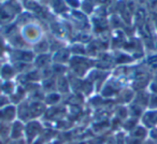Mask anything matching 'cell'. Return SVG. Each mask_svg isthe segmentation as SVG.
Segmentation results:
<instances>
[{
    "label": "cell",
    "mask_w": 157,
    "mask_h": 144,
    "mask_svg": "<svg viewBox=\"0 0 157 144\" xmlns=\"http://www.w3.org/2000/svg\"><path fill=\"white\" fill-rule=\"evenodd\" d=\"M42 29L36 23H27L26 25H23L21 29V36L24 39V41L28 44H36L42 40Z\"/></svg>",
    "instance_id": "obj_1"
},
{
    "label": "cell",
    "mask_w": 157,
    "mask_h": 144,
    "mask_svg": "<svg viewBox=\"0 0 157 144\" xmlns=\"http://www.w3.org/2000/svg\"><path fill=\"white\" fill-rule=\"evenodd\" d=\"M41 131H42V126L39 122L33 119V120H30V122L27 123L26 126H25L24 135H25V137H26L28 143L35 141V140L39 137Z\"/></svg>",
    "instance_id": "obj_2"
},
{
    "label": "cell",
    "mask_w": 157,
    "mask_h": 144,
    "mask_svg": "<svg viewBox=\"0 0 157 144\" xmlns=\"http://www.w3.org/2000/svg\"><path fill=\"white\" fill-rule=\"evenodd\" d=\"M11 57L16 63H31L35 60V53L31 50H14L11 53Z\"/></svg>",
    "instance_id": "obj_3"
},
{
    "label": "cell",
    "mask_w": 157,
    "mask_h": 144,
    "mask_svg": "<svg viewBox=\"0 0 157 144\" xmlns=\"http://www.w3.org/2000/svg\"><path fill=\"white\" fill-rule=\"evenodd\" d=\"M142 124L146 129L155 128L157 126V110H148L142 115Z\"/></svg>",
    "instance_id": "obj_4"
},
{
    "label": "cell",
    "mask_w": 157,
    "mask_h": 144,
    "mask_svg": "<svg viewBox=\"0 0 157 144\" xmlns=\"http://www.w3.org/2000/svg\"><path fill=\"white\" fill-rule=\"evenodd\" d=\"M15 14L8 7H0V26H8L13 21Z\"/></svg>",
    "instance_id": "obj_5"
},
{
    "label": "cell",
    "mask_w": 157,
    "mask_h": 144,
    "mask_svg": "<svg viewBox=\"0 0 157 144\" xmlns=\"http://www.w3.org/2000/svg\"><path fill=\"white\" fill-rule=\"evenodd\" d=\"M17 115V110L14 107H6L0 110V122H10L13 120Z\"/></svg>",
    "instance_id": "obj_6"
},
{
    "label": "cell",
    "mask_w": 157,
    "mask_h": 144,
    "mask_svg": "<svg viewBox=\"0 0 157 144\" xmlns=\"http://www.w3.org/2000/svg\"><path fill=\"white\" fill-rule=\"evenodd\" d=\"M25 133V125L23 124L21 120H16L14 124L12 125L11 132H10V137L13 140H20L22 135Z\"/></svg>",
    "instance_id": "obj_7"
},
{
    "label": "cell",
    "mask_w": 157,
    "mask_h": 144,
    "mask_svg": "<svg viewBox=\"0 0 157 144\" xmlns=\"http://www.w3.org/2000/svg\"><path fill=\"white\" fill-rule=\"evenodd\" d=\"M28 109H29V113H30L31 118H35L40 116L42 113L44 112V104L41 101H33L31 103L28 104Z\"/></svg>",
    "instance_id": "obj_8"
},
{
    "label": "cell",
    "mask_w": 157,
    "mask_h": 144,
    "mask_svg": "<svg viewBox=\"0 0 157 144\" xmlns=\"http://www.w3.org/2000/svg\"><path fill=\"white\" fill-rule=\"evenodd\" d=\"M53 60L56 63L63 65L65 63H68L70 60V51L66 50V48H60L58 50L54 55H53Z\"/></svg>",
    "instance_id": "obj_9"
},
{
    "label": "cell",
    "mask_w": 157,
    "mask_h": 144,
    "mask_svg": "<svg viewBox=\"0 0 157 144\" xmlns=\"http://www.w3.org/2000/svg\"><path fill=\"white\" fill-rule=\"evenodd\" d=\"M16 73V70L14 66H11L9 63H5L1 66V70H0V77L2 78L6 81H10L12 78H14Z\"/></svg>",
    "instance_id": "obj_10"
},
{
    "label": "cell",
    "mask_w": 157,
    "mask_h": 144,
    "mask_svg": "<svg viewBox=\"0 0 157 144\" xmlns=\"http://www.w3.org/2000/svg\"><path fill=\"white\" fill-rule=\"evenodd\" d=\"M52 60V56L48 54H41L35 58V66L37 69H44L46 67H50V63Z\"/></svg>",
    "instance_id": "obj_11"
},
{
    "label": "cell",
    "mask_w": 157,
    "mask_h": 144,
    "mask_svg": "<svg viewBox=\"0 0 157 144\" xmlns=\"http://www.w3.org/2000/svg\"><path fill=\"white\" fill-rule=\"evenodd\" d=\"M70 84L69 81L67 80V78H65L63 75L58 77V79L56 80V88L60 94H67L69 92Z\"/></svg>",
    "instance_id": "obj_12"
},
{
    "label": "cell",
    "mask_w": 157,
    "mask_h": 144,
    "mask_svg": "<svg viewBox=\"0 0 157 144\" xmlns=\"http://www.w3.org/2000/svg\"><path fill=\"white\" fill-rule=\"evenodd\" d=\"M48 48H50V42H48V40L45 39H42L35 45L36 52H40V55L45 54L48 51Z\"/></svg>",
    "instance_id": "obj_13"
},
{
    "label": "cell",
    "mask_w": 157,
    "mask_h": 144,
    "mask_svg": "<svg viewBox=\"0 0 157 144\" xmlns=\"http://www.w3.org/2000/svg\"><path fill=\"white\" fill-rule=\"evenodd\" d=\"M1 90H2V92L5 93L7 96H8V95L12 96V95L15 93L16 87L11 81H6L5 83L2 84V86H1Z\"/></svg>",
    "instance_id": "obj_14"
},
{
    "label": "cell",
    "mask_w": 157,
    "mask_h": 144,
    "mask_svg": "<svg viewBox=\"0 0 157 144\" xmlns=\"http://www.w3.org/2000/svg\"><path fill=\"white\" fill-rule=\"evenodd\" d=\"M59 100H60V96H59V94H56V93H50L45 97V102L50 103V104H55V103L59 102Z\"/></svg>",
    "instance_id": "obj_15"
},
{
    "label": "cell",
    "mask_w": 157,
    "mask_h": 144,
    "mask_svg": "<svg viewBox=\"0 0 157 144\" xmlns=\"http://www.w3.org/2000/svg\"><path fill=\"white\" fill-rule=\"evenodd\" d=\"M147 107L150 110H157V94H150Z\"/></svg>",
    "instance_id": "obj_16"
},
{
    "label": "cell",
    "mask_w": 157,
    "mask_h": 144,
    "mask_svg": "<svg viewBox=\"0 0 157 144\" xmlns=\"http://www.w3.org/2000/svg\"><path fill=\"white\" fill-rule=\"evenodd\" d=\"M148 135H150L151 140H152L153 142L157 143V127H155V128L151 129V130L148 131Z\"/></svg>",
    "instance_id": "obj_17"
},
{
    "label": "cell",
    "mask_w": 157,
    "mask_h": 144,
    "mask_svg": "<svg viewBox=\"0 0 157 144\" xmlns=\"http://www.w3.org/2000/svg\"><path fill=\"white\" fill-rule=\"evenodd\" d=\"M9 102H10V99L8 98V96L0 94V108H2V107H5V105L9 104Z\"/></svg>",
    "instance_id": "obj_18"
},
{
    "label": "cell",
    "mask_w": 157,
    "mask_h": 144,
    "mask_svg": "<svg viewBox=\"0 0 157 144\" xmlns=\"http://www.w3.org/2000/svg\"><path fill=\"white\" fill-rule=\"evenodd\" d=\"M5 53V42H3L2 38L0 36V56Z\"/></svg>",
    "instance_id": "obj_19"
},
{
    "label": "cell",
    "mask_w": 157,
    "mask_h": 144,
    "mask_svg": "<svg viewBox=\"0 0 157 144\" xmlns=\"http://www.w3.org/2000/svg\"><path fill=\"white\" fill-rule=\"evenodd\" d=\"M0 144H3V143H2V142H1V141H0Z\"/></svg>",
    "instance_id": "obj_20"
},
{
    "label": "cell",
    "mask_w": 157,
    "mask_h": 144,
    "mask_svg": "<svg viewBox=\"0 0 157 144\" xmlns=\"http://www.w3.org/2000/svg\"><path fill=\"white\" fill-rule=\"evenodd\" d=\"M0 70H1V66H0Z\"/></svg>",
    "instance_id": "obj_21"
}]
</instances>
